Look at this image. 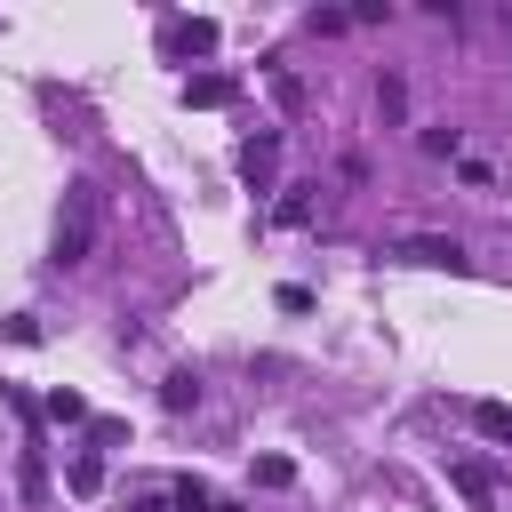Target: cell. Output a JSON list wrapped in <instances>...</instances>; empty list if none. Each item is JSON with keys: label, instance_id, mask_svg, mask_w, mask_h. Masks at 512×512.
Returning a JSON list of instances; mask_svg holds the SVG:
<instances>
[{"label": "cell", "instance_id": "cell-3", "mask_svg": "<svg viewBox=\"0 0 512 512\" xmlns=\"http://www.w3.org/2000/svg\"><path fill=\"white\" fill-rule=\"evenodd\" d=\"M272 168H280V136H256V144H240V176H248V184H272Z\"/></svg>", "mask_w": 512, "mask_h": 512}, {"label": "cell", "instance_id": "cell-4", "mask_svg": "<svg viewBox=\"0 0 512 512\" xmlns=\"http://www.w3.org/2000/svg\"><path fill=\"white\" fill-rule=\"evenodd\" d=\"M400 256H408V264H448V272L464 264V248H456V240H400Z\"/></svg>", "mask_w": 512, "mask_h": 512}, {"label": "cell", "instance_id": "cell-7", "mask_svg": "<svg viewBox=\"0 0 512 512\" xmlns=\"http://www.w3.org/2000/svg\"><path fill=\"white\" fill-rule=\"evenodd\" d=\"M96 480H104V464H96V456H80V464H72V488H80V496H96Z\"/></svg>", "mask_w": 512, "mask_h": 512}, {"label": "cell", "instance_id": "cell-6", "mask_svg": "<svg viewBox=\"0 0 512 512\" xmlns=\"http://www.w3.org/2000/svg\"><path fill=\"white\" fill-rule=\"evenodd\" d=\"M160 400H168V408H192V400H200V376H192V368H176V376H168V392H160Z\"/></svg>", "mask_w": 512, "mask_h": 512}, {"label": "cell", "instance_id": "cell-2", "mask_svg": "<svg viewBox=\"0 0 512 512\" xmlns=\"http://www.w3.org/2000/svg\"><path fill=\"white\" fill-rule=\"evenodd\" d=\"M448 480H456V488H464L480 512H496V472H488L480 456H456V464H448Z\"/></svg>", "mask_w": 512, "mask_h": 512}, {"label": "cell", "instance_id": "cell-1", "mask_svg": "<svg viewBox=\"0 0 512 512\" xmlns=\"http://www.w3.org/2000/svg\"><path fill=\"white\" fill-rule=\"evenodd\" d=\"M96 224H104V192H96L88 176H80V184H64V216H56V264H88Z\"/></svg>", "mask_w": 512, "mask_h": 512}, {"label": "cell", "instance_id": "cell-5", "mask_svg": "<svg viewBox=\"0 0 512 512\" xmlns=\"http://www.w3.org/2000/svg\"><path fill=\"white\" fill-rule=\"evenodd\" d=\"M472 416H480V432H488V440H512V408H504V400H480Z\"/></svg>", "mask_w": 512, "mask_h": 512}]
</instances>
